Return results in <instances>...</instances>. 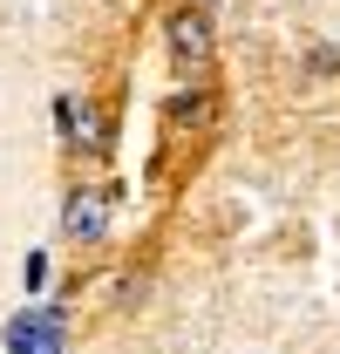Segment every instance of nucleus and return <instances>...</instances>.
I'll list each match as a JSON object with an SVG mask.
<instances>
[{
    "label": "nucleus",
    "instance_id": "1",
    "mask_svg": "<svg viewBox=\"0 0 340 354\" xmlns=\"http://www.w3.org/2000/svg\"><path fill=\"white\" fill-rule=\"evenodd\" d=\"M68 348V320L62 307H35L21 320H7V354H62Z\"/></svg>",
    "mask_w": 340,
    "mask_h": 354
},
{
    "label": "nucleus",
    "instance_id": "2",
    "mask_svg": "<svg viewBox=\"0 0 340 354\" xmlns=\"http://www.w3.org/2000/svg\"><path fill=\"white\" fill-rule=\"evenodd\" d=\"M170 55L184 68H205L211 62V21L205 14H170Z\"/></svg>",
    "mask_w": 340,
    "mask_h": 354
},
{
    "label": "nucleus",
    "instance_id": "3",
    "mask_svg": "<svg viewBox=\"0 0 340 354\" xmlns=\"http://www.w3.org/2000/svg\"><path fill=\"white\" fill-rule=\"evenodd\" d=\"M62 232H68V239H102V232H109V205H102V191H75L68 212H62Z\"/></svg>",
    "mask_w": 340,
    "mask_h": 354
},
{
    "label": "nucleus",
    "instance_id": "4",
    "mask_svg": "<svg viewBox=\"0 0 340 354\" xmlns=\"http://www.w3.org/2000/svg\"><path fill=\"white\" fill-rule=\"evenodd\" d=\"M75 136H82L88 150H109V116H95V109H88L82 123H75Z\"/></svg>",
    "mask_w": 340,
    "mask_h": 354
},
{
    "label": "nucleus",
    "instance_id": "5",
    "mask_svg": "<svg viewBox=\"0 0 340 354\" xmlns=\"http://www.w3.org/2000/svg\"><path fill=\"white\" fill-rule=\"evenodd\" d=\"M21 279H28V286H41V279H48V259H41V252H28V266H21Z\"/></svg>",
    "mask_w": 340,
    "mask_h": 354
}]
</instances>
